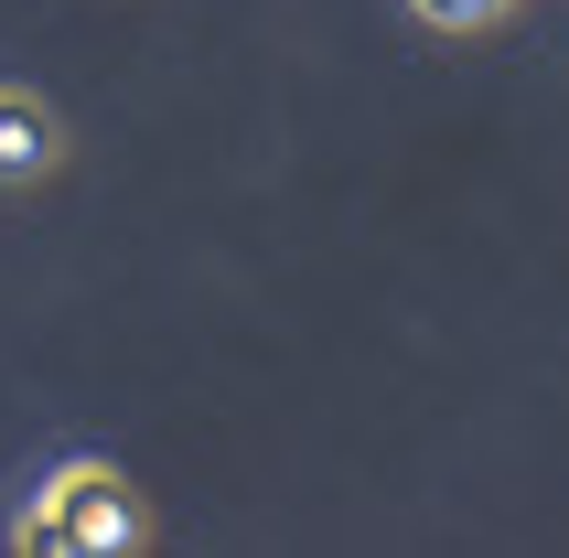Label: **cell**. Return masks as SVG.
Here are the masks:
<instances>
[{"mask_svg":"<svg viewBox=\"0 0 569 558\" xmlns=\"http://www.w3.org/2000/svg\"><path fill=\"white\" fill-rule=\"evenodd\" d=\"M140 537V495H129L119 472H97V462H76V472H54V495L22 516V548L32 558H76V548H129Z\"/></svg>","mask_w":569,"mask_h":558,"instance_id":"cell-1","label":"cell"},{"mask_svg":"<svg viewBox=\"0 0 569 558\" xmlns=\"http://www.w3.org/2000/svg\"><path fill=\"white\" fill-rule=\"evenodd\" d=\"M54 151H64L54 108H32L22 87H0V183H32V172H54Z\"/></svg>","mask_w":569,"mask_h":558,"instance_id":"cell-2","label":"cell"},{"mask_svg":"<svg viewBox=\"0 0 569 558\" xmlns=\"http://www.w3.org/2000/svg\"><path fill=\"white\" fill-rule=\"evenodd\" d=\"M409 11H430V22H483L495 0H409Z\"/></svg>","mask_w":569,"mask_h":558,"instance_id":"cell-3","label":"cell"}]
</instances>
